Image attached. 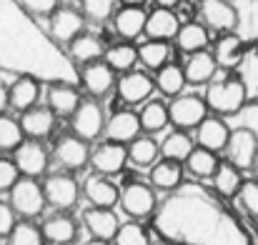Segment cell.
<instances>
[{
  "label": "cell",
  "instance_id": "1",
  "mask_svg": "<svg viewBox=\"0 0 258 245\" xmlns=\"http://www.w3.org/2000/svg\"><path fill=\"white\" fill-rule=\"evenodd\" d=\"M151 228L166 245H253L248 228L213 188L183 180L151 213Z\"/></svg>",
  "mask_w": 258,
  "mask_h": 245
},
{
  "label": "cell",
  "instance_id": "2",
  "mask_svg": "<svg viewBox=\"0 0 258 245\" xmlns=\"http://www.w3.org/2000/svg\"><path fill=\"white\" fill-rule=\"evenodd\" d=\"M0 73L38 83H76L78 65L20 0H0Z\"/></svg>",
  "mask_w": 258,
  "mask_h": 245
},
{
  "label": "cell",
  "instance_id": "3",
  "mask_svg": "<svg viewBox=\"0 0 258 245\" xmlns=\"http://www.w3.org/2000/svg\"><path fill=\"white\" fill-rule=\"evenodd\" d=\"M248 95L243 83L236 75H226V78H211L206 83V93H203V103L208 108V113L221 115V118H233L243 105H246Z\"/></svg>",
  "mask_w": 258,
  "mask_h": 245
},
{
  "label": "cell",
  "instance_id": "4",
  "mask_svg": "<svg viewBox=\"0 0 258 245\" xmlns=\"http://www.w3.org/2000/svg\"><path fill=\"white\" fill-rule=\"evenodd\" d=\"M118 205L120 210L131 218V220H143L151 218V213L156 210L158 200H156V190L146 183V180H125L118 195Z\"/></svg>",
  "mask_w": 258,
  "mask_h": 245
},
{
  "label": "cell",
  "instance_id": "5",
  "mask_svg": "<svg viewBox=\"0 0 258 245\" xmlns=\"http://www.w3.org/2000/svg\"><path fill=\"white\" fill-rule=\"evenodd\" d=\"M10 193V208L15 210V215H20V218H38V215H43L45 213V198H43V188H40V183L35 180V178H25V175H20L15 183H13V188L8 190Z\"/></svg>",
  "mask_w": 258,
  "mask_h": 245
},
{
  "label": "cell",
  "instance_id": "6",
  "mask_svg": "<svg viewBox=\"0 0 258 245\" xmlns=\"http://www.w3.org/2000/svg\"><path fill=\"white\" fill-rule=\"evenodd\" d=\"M40 188H43L45 205L55 210H71L81 198V185L73 173H45Z\"/></svg>",
  "mask_w": 258,
  "mask_h": 245
},
{
  "label": "cell",
  "instance_id": "7",
  "mask_svg": "<svg viewBox=\"0 0 258 245\" xmlns=\"http://www.w3.org/2000/svg\"><path fill=\"white\" fill-rule=\"evenodd\" d=\"M71 118V133L83 138L88 143L103 138V125H105V110L95 98H83L78 108L68 115Z\"/></svg>",
  "mask_w": 258,
  "mask_h": 245
},
{
  "label": "cell",
  "instance_id": "8",
  "mask_svg": "<svg viewBox=\"0 0 258 245\" xmlns=\"http://www.w3.org/2000/svg\"><path fill=\"white\" fill-rule=\"evenodd\" d=\"M221 153H223V158L233 165V168H238L241 173H248L258 155L256 135H253L246 125H236V128H231L228 140H226V145H223Z\"/></svg>",
  "mask_w": 258,
  "mask_h": 245
},
{
  "label": "cell",
  "instance_id": "9",
  "mask_svg": "<svg viewBox=\"0 0 258 245\" xmlns=\"http://www.w3.org/2000/svg\"><path fill=\"white\" fill-rule=\"evenodd\" d=\"M206 115H208V108L203 103V95L178 93L168 103V125H173V128L193 130Z\"/></svg>",
  "mask_w": 258,
  "mask_h": 245
},
{
  "label": "cell",
  "instance_id": "10",
  "mask_svg": "<svg viewBox=\"0 0 258 245\" xmlns=\"http://www.w3.org/2000/svg\"><path fill=\"white\" fill-rule=\"evenodd\" d=\"M13 163L18 168L20 175L25 178H40L48 173L50 165V153L40 140L33 138H23L15 148H13Z\"/></svg>",
  "mask_w": 258,
  "mask_h": 245
},
{
  "label": "cell",
  "instance_id": "11",
  "mask_svg": "<svg viewBox=\"0 0 258 245\" xmlns=\"http://www.w3.org/2000/svg\"><path fill=\"white\" fill-rule=\"evenodd\" d=\"M78 80H81L83 90L90 98L100 100L115 88V70L103 58L100 60H90V63L78 68Z\"/></svg>",
  "mask_w": 258,
  "mask_h": 245
},
{
  "label": "cell",
  "instance_id": "12",
  "mask_svg": "<svg viewBox=\"0 0 258 245\" xmlns=\"http://www.w3.org/2000/svg\"><path fill=\"white\" fill-rule=\"evenodd\" d=\"M53 155L68 173H78L90 160V143L83 140V138H78L76 133H66V135H60L55 140Z\"/></svg>",
  "mask_w": 258,
  "mask_h": 245
},
{
  "label": "cell",
  "instance_id": "13",
  "mask_svg": "<svg viewBox=\"0 0 258 245\" xmlns=\"http://www.w3.org/2000/svg\"><path fill=\"white\" fill-rule=\"evenodd\" d=\"M113 90L118 93V98H120L123 103H128V105H141V103H146V100L153 95L156 85H153V78H151L148 73L131 68V70H125L120 78H115V88H113Z\"/></svg>",
  "mask_w": 258,
  "mask_h": 245
},
{
  "label": "cell",
  "instance_id": "14",
  "mask_svg": "<svg viewBox=\"0 0 258 245\" xmlns=\"http://www.w3.org/2000/svg\"><path fill=\"white\" fill-rule=\"evenodd\" d=\"M86 18L81 10L71 8V5H58L50 15H48V33L66 48V43L71 38H76L81 30H86Z\"/></svg>",
  "mask_w": 258,
  "mask_h": 245
},
{
  "label": "cell",
  "instance_id": "15",
  "mask_svg": "<svg viewBox=\"0 0 258 245\" xmlns=\"http://www.w3.org/2000/svg\"><path fill=\"white\" fill-rule=\"evenodd\" d=\"M88 165H93V173L100 175H118L125 170L128 165V153L123 143H113V140H103L100 145L90 148V160Z\"/></svg>",
  "mask_w": 258,
  "mask_h": 245
},
{
  "label": "cell",
  "instance_id": "16",
  "mask_svg": "<svg viewBox=\"0 0 258 245\" xmlns=\"http://www.w3.org/2000/svg\"><path fill=\"white\" fill-rule=\"evenodd\" d=\"M236 23H233V35L246 45L256 48L258 45V0H231Z\"/></svg>",
  "mask_w": 258,
  "mask_h": 245
},
{
  "label": "cell",
  "instance_id": "17",
  "mask_svg": "<svg viewBox=\"0 0 258 245\" xmlns=\"http://www.w3.org/2000/svg\"><path fill=\"white\" fill-rule=\"evenodd\" d=\"M81 195H86V200L90 205L115 208V205H118L120 188L113 183V178L100 175V173H90L86 180H83V185H81Z\"/></svg>",
  "mask_w": 258,
  "mask_h": 245
},
{
  "label": "cell",
  "instance_id": "18",
  "mask_svg": "<svg viewBox=\"0 0 258 245\" xmlns=\"http://www.w3.org/2000/svg\"><path fill=\"white\" fill-rule=\"evenodd\" d=\"M55 113L48 108V105H33L28 110L20 113V130L25 138H33V140H45L53 130H55Z\"/></svg>",
  "mask_w": 258,
  "mask_h": 245
},
{
  "label": "cell",
  "instance_id": "19",
  "mask_svg": "<svg viewBox=\"0 0 258 245\" xmlns=\"http://www.w3.org/2000/svg\"><path fill=\"white\" fill-rule=\"evenodd\" d=\"M193 130H196V140H193L196 145H201L206 150H213V153H221L223 145H226V140H228L231 125L226 123V118L208 113Z\"/></svg>",
  "mask_w": 258,
  "mask_h": 245
},
{
  "label": "cell",
  "instance_id": "20",
  "mask_svg": "<svg viewBox=\"0 0 258 245\" xmlns=\"http://www.w3.org/2000/svg\"><path fill=\"white\" fill-rule=\"evenodd\" d=\"M198 15L211 33H228L236 23L231 0H198Z\"/></svg>",
  "mask_w": 258,
  "mask_h": 245
},
{
  "label": "cell",
  "instance_id": "21",
  "mask_svg": "<svg viewBox=\"0 0 258 245\" xmlns=\"http://www.w3.org/2000/svg\"><path fill=\"white\" fill-rule=\"evenodd\" d=\"M83 100L81 90L76 83H66V80H55V83H45V105L55 113V115H63L68 118L78 103Z\"/></svg>",
  "mask_w": 258,
  "mask_h": 245
},
{
  "label": "cell",
  "instance_id": "22",
  "mask_svg": "<svg viewBox=\"0 0 258 245\" xmlns=\"http://www.w3.org/2000/svg\"><path fill=\"white\" fill-rule=\"evenodd\" d=\"M180 25V15L175 13V8H158L146 13V25H143V35L153 38V40H173L175 30Z\"/></svg>",
  "mask_w": 258,
  "mask_h": 245
},
{
  "label": "cell",
  "instance_id": "23",
  "mask_svg": "<svg viewBox=\"0 0 258 245\" xmlns=\"http://www.w3.org/2000/svg\"><path fill=\"white\" fill-rule=\"evenodd\" d=\"M138 133H141V123H138V113H133V110H118L110 118H105V125H103V138L105 140L125 145Z\"/></svg>",
  "mask_w": 258,
  "mask_h": 245
},
{
  "label": "cell",
  "instance_id": "24",
  "mask_svg": "<svg viewBox=\"0 0 258 245\" xmlns=\"http://www.w3.org/2000/svg\"><path fill=\"white\" fill-rule=\"evenodd\" d=\"M180 68H183L185 85H206L211 78H216V73H218V65L213 60V53L208 48L206 50L188 53V58H185V63Z\"/></svg>",
  "mask_w": 258,
  "mask_h": 245
},
{
  "label": "cell",
  "instance_id": "25",
  "mask_svg": "<svg viewBox=\"0 0 258 245\" xmlns=\"http://www.w3.org/2000/svg\"><path fill=\"white\" fill-rule=\"evenodd\" d=\"M110 18H113V30L120 40H136L143 35V25H146L143 5H123Z\"/></svg>",
  "mask_w": 258,
  "mask_h": 245
},
{
  "label": "cell",
  "instance_id": "26",
  "mask_svg": "<svg viewBox=\"0 0 258 245\" xmlns=\"http://www.w3.org/2000/svg\"><path fill=\"white\" fill-rule=\"evenodd\" d=\"M66 53L71 55V60L76 65H86L90 60H100L103 53H105V43L95 35V33H88L81 30L76 38H71L66 43Z\"/></svg>",
  "mask_w": 258,
  "mask_h": 245
},
{
  "label": "cell",
  "instance_id": "27",
  "mask_svg": "<svg viewBox=\"0 0 258 245\" xmlns=\"http://www.w3.org/2000/svg\"><path fill=\"white\" fill-rule=\"evenodd\" d=\"M40 230H43L45 243H50V245H71L78 240V223L71 215H66V213L48 215L43 220Z\"/></svg>",
  "mask_w": 258,
  "mask_h": 245
},
{
  "label": "cell",
  "instance_id": "28",
  "mask_svg": "<svg viewBox=\"0 0 258 245\" xmlns=\"http://www.w3.org/2000/svg\"><path fill=\"white\" fill-rule=\"evenodd\" d=\"M120 220L115 215L113 208H98V205H90L83 210V228L90 233V238H105L110 240L113 233L118 230Z\"/></svg>",
  "mask_w": 258,
  "mask_h": 245
},
{
  "label": "cell",
  "instance_id": "29",
  "mask_svg": "<svg viewBox=\"0 0 258 245\" xmlns=\"http://www.w3.org/2000/svg\"><path fill=\"white\" fill-rule=\"evenodd\" d=\"M183 163L171 160V158H158L148 170V185L153 190H163L168 193L173 188H178L183 183Z\"/></svg>",
  "mask_w": 258,
  "mask_h": 245
},
{
  "label": "cell",
  "instance_id": "30",
  "mask_svg": "<svg viewBox=\"0 0 258 245\" xmlns=\"http://www.w3.org/2000/svg\"><path fill=\"white\" fill-rule=\"evenodd\" d=\"M173 40H175V48L188 55V53H196V50H206L211 45V30L203 23L188 20V23L178 25Z\"/></svg>",
  "mask_w": 258,
  "mask_h": 245
},
{
  "label": "cell",
  "instance_id": "31",
  "mask_svg": "<svg viewBox=\"0 0 258 245\" xmlns=\"http://www.w3.org/2000/svg\"><path fill=\"white\" fill-rule=\"evenodd\" d=\"M243 50H246V45L228 30V33H218V38H216L211 53H213V60H216L218 70H228V73H231V70L238 65Z\"/></svg>",
  "mask_w": 258,
  "mask_h": 245
},
{
  "label": "cell",
  "instance_id": "32",
  "mask_svg": "<svg viewBox=\"0 0 258 245\" xmlns=\"http://www.w3.org/2000/svg\"><path fill=\"white\" fill-rule=\"evenodd\" d=\"M40 98V83L28 75H18L15 80L8 85V108L23 113L28 108H33Z\"/></svg>",
  "mask_w": 258,
  "mask_h": 245
},
{
  "label": "cell",
  "instance_id": "33",
  "mask_svg": "<svg viewBox=\"0 0 258 245\" xmlns=\"http://www.w3.org/2000/svg\"><path fill=\"white\" fill-rule=\"evenodd\" d=\"M138 123H141V133L156 135L161 130L168 128V103H163L161 98H148L138 113Z\"/></svg>",
  "mask_w": 258,
  "mask_h": 245
},
{
  "label": "cell",
  "instance_id": "34",
  "mask_svg": "<svg viewBox=\"0 0 258 245\" xmlns=\"http://www.w3.org/2000/svg\"><path fill=\"white\" fill-rule=\"evenodd\" d=\"M125 153H128V160L138 168H151L161 158V148H158V140L151 138V135H136L131 143H125Z\"/></svg>",
  "mask_w": 258,
  "mask_h": 245
},
{
  "label": "cell",
  "instance_id": "35",
  "mask_svg": "<svg viewBox=\"0 0 258 245\" xmlns=\"http://www.w3.org/2000/svg\"><path fill=\"white\" fill-rule=\"evenodd\" d=\"M136 50H138V63L146 70H158L161 65H166L171 60L173 53L171 40H153V38H148L146 43L136 45Z\"/></svg>",
  "mask_w": 258,
  "mask_h": 245
},
{
  "label": "cell",
  "instance_id": "36",
  "mask_svg": "<svg viewBox=\"0 0 258 245\" xmlns=\"http://www.w3.org/2000/svg\"><path fill=\"white\" fill-rule=\"evenodd\" d=\"M231 73L243 83L248 100H251V98H258V45L256 48H246V50H243L238 65H236Z\"/></svg>",
  "mask_w": 258,
  "mask_h": 245
},
{
  "label": "cell",
  "instance_id": "37",
  "mask_svg": "<svg viewBox=\"0 0 258 245\" xmlns=\"http://www.w3.org/2000/svg\"><path fill=\"white\" fill-rule=\"evenodd\" d=\"M216 165H218V153L206 150V148H201V145H193V150H190V153L185 155V160H183V170H185L188 175H193L196 180H206V178L213 175Z\"/></svg>",
  "mask_w": 258,
  "mask_h": 245
},
{
  "label": "cell",
  "instance_id": "38",
  "mask_svg": "<svg viewBox=\"0 0 258 245\" xmlns=\"http://www.w3.org/2000/svg\"><path fill=\"white\" fill-rule=\"evenodd\" d=\"M211 178H213V190L226 200H231L236 195V190L241 188V183H243V173L238 168H233L228 160H218Z\"/></svg>",
  "mask_w": 258,
  "mask_h": 245
},
{
  "label": "cell",
  "instance_id": "39",
  "mask_svg": "<svg viewBox=\"0 0 258 245\" xmlns=\"http://www.w3.org/2000/svg\"><path fill=\"white\" fill-rule=\"evenodd\" d=\"M153 73H156V75H153V85H156V90H158L161 95L173 98V95L183 93L185 78H183V68H180L178 63L168 60L166 65H161V68L153 70Z\"/></svg>",
  "mask_w": 258,
  "mask_h": 245
},
{
  "label": "cell",
  "instance_id": "40",
  "mask_svg": "<svg viewBox=\"0 0 258 245\" xmlns=\"http://www.w3.org/2000/svg\"><path fill=\"white\" fill-rule=\"evenodd\" d=\"M103 60H105L115 73H125V70L136 68V63H138V50H136V45H133L131 40H120V43H113V45L105 48Z\"/></svg>",
  "mask_w": 258,
  "mask_h": 245
},
{
  "label": "cell",
  "instance_id": "41",
  "mask_svg": "<svg viewBox=\"0 0 258 245\" xmlns=\"http://www.w3.org/2000/svg\"><path fill=\"white\" fill-rule=\"evenodd\" d=\"M193 138L188 135V130H180V128H173L171 133L163 138V143H158L161 148V158H171V160H178L183 163L185 155L193 150Z\"/></svg>",
  "mask_w": 258,
  "mask_h": 245
},
{
  "label": "cell",
  "instance_id": "42",
  "mask_svg": "<svg viewBox=\"0 0 258 245\" xmlns=\"http://www.w3.org/2000/svg\"><path fill=\"white\" fill-rule=\"evenodd\" d=\"M8 245H45L40 225H35L30 218H23L20 223L15 220L13 230L8 233Z\"/></svg>",
  "mask_w": 258,
  "mask_h": 245
},
{
  "label": "cell",
  "instance_id": "43",
  "mask_svg": "<svg viewBox=\"0 0 258 245\" xmlns=\"http://www.w3.org/2000/svg\"><path fill=\"white\" fill-rule=\"evenodd\" d=\"M151 235L148 230L138 223V220H128V223H120L118 230L113 233L110 243L113 245H148Z\"/></svg>",
  "mask_w": 258,
  "mask_h": 245
},
{
  "label": "cell",
  "instance_id": "44",
  "mask_svg": "<svg viewBox=\"0 0 258 245\" xmlns=\"http://www.w3.org/2000/svg\"><path fill=\"white\" fill-rule=\"evenodd\" d=\"M233 198H236L238 208L258 225V183L256 180H253V178H251V180H243Z\"/></svg>",
  "mask_w": 258,
  "mask_h": 245
},
{
  "label": "cell",
  "instance_id": "45",
  "mask_svg": "<svg viewBox=\"0 0 258 245\" xmlns=\"http://www.w3.org/2000/svg\"><path fill=\"white\" fill-rule=\"evenodd\" d=\"M23 130L20 123L5 113H0V153H13V148L23 140Z\"/></svg>",
  "mask_w": 258,
  "mask_h": 245
},
{
  "label": "cell",
  "instance_id": "46",
  "mask_svg": "<svg viewBox=\"0 0 258 245\" xmlns=\"http://www.w3.org/2000/svg\"><path fill=\"white\" fill-rule=\"evenodd\" d=\"M115 3L118 0H81V13H83L86 20L105 23L115 13Z\"/></svg>",
  "mask_w": 258,
  "mask_h": 245
},
{
  "label": "cell",
  "instance_id": "47",
  "mask_svg": "<svg viewBox=\"0 0 258 245\" xmlns=\"http://www.w3.org/2000/svg\"><path fill=\"white\" fill-rule=\"evenodd\" d=\"M236 120H238V125H246L253 135H256L258 140V98H251V100H246V105L233 115Z\"/></svg>",
  "mask_w": 258,
  "mask_h": 245
},
{
  "label": "cell",
  "instance_id": "48",
  "mask_svg": "<svg viewBox=\"0 0 258 245\" xmlns=\"http://www.w3.org/2000/svg\"><path fill=\"white\" fill-rule=\"evenodd\" d=\"M18 178H20V173H18V168L13 163V158H3L0 155V193H8Z\"/></svg>",
  "mask_w": 258,
  "mask_h": 245
},
{
  "label": "cell",
  "instance_id": "49",
  "mask_svg": "<svg viewBox=\"0 0 258 245\" xmlns=\"http://www.w3.org/2000/svg\"><path fill=\"white\" fill-rule=\"evenodd\" d=\"M20 5L35 18H48L60 5V0H20Z\"/></svg>",
  "mask_w": 258,
  "mask_h": 245
},
{
  "label": "cell",
  "instance_id": "50",
  "mask_svg": "<svg viewBox=\"0 0 258 245\" xmlns=\"http://www.w3.org/2000/svg\"><path fill=\"white\" fill-rule=\"evenodd\" d=\"M15 210L10 208V203H3L0 200V238H8V233L13 230L15 225Z\"/></svg>",
  "mask_w": 258,
  "mask_h": 245
},
{
  "label": "cell",
  "instance_id": "51",
  "mask_svg": "<svg viewBox=\"0 0 258 245\" xmlns=\"http://www.w3.org/2000/svg\"><path fill=\"white\" fill-rule=\"evenodd\" d=\"M8 110V85L0 83V113Z\"/></svg>",
  "mask_w": 258,
  "mask_h": 245
},
{
  "label": "cell",
  "instance_id": "52",
  "mask_svg": "<svg viewBox=\"0 0 258 245\" xmlns=\"http://www.w3.org/2000/svg\"><path fill=\"white\" fill-rule=\"evenodd\" d=\"M153 3H156L158 8H178L183 0H153Z\"/></svg>",
  "mask_w": 258,
  "mask_h": 245
},
{
  "label": "cell",
  "instance_id": "53",
  "mask_svg": "<svg viewBox=\"0 0 258 245\" xmlns=\"http://www.w3.org/2000/svg\"><path fill=\"white\" fill-rule=\"evenodd\" d=\"M83 245H113V243L105 240V238H90V240H86Z\"/></svg>",
  "mask_w": 258,
  "mask_h": 245
},
{
  "label": "cell",
  "instance_id": "54",
  "mask_svg": "<svg viewBox=\"0 0 258 245\" xmlns=\"http://www.w3.org/2000/svg\"><path fill=\"white\" fill-rule=\"evenodd\" d=\"M123 5H146L148 0H120Z\"/></svg>",
  "mask_w": 258,
  "mask_h": 245
},
{
  "label": "cell",
  "instance_id": "55",
  "mask_svg": "<svg viewBox=\"0 0 258 245\" xmlns=\"http://www.w3.org/2000/svg\"><path fill=\"white\" fill-rule=\"evenodd\" d=\"M251 173H253V180L258 183V155H256V160H253V165H251Z\"/></svg>",
  "mask_w": 258,
  "mask_h": 245
},
{
  "label": "cell",
  "instance_id": "56",
  "mask_svg": "<svg viewBox=\"0 0 258 245\" xmlns=\"http://www.w3.org/2000/svg\"><path fill=\"white\" fill-rule=\"evenodd\" d=\"M148 245H166V243H163V240H161V243H153V240H148Z\"/></svg>",
  "mask_w": 258,
  "mask_h": 245
},
{
  "label": "cell",
  "instance_id": "57",
  "mask_svg": "<svg viewBox=\"0 0 258 245\" xmlns=\"http://www.w3.org/2000/svg\"><path fill=\"white\" fill-rule=\"evenodd\" d=\"M253 245H258V243H253Z\"/></svg>",
  "mask_w": 258,
  "mask_h": 245
}]
</instances>
